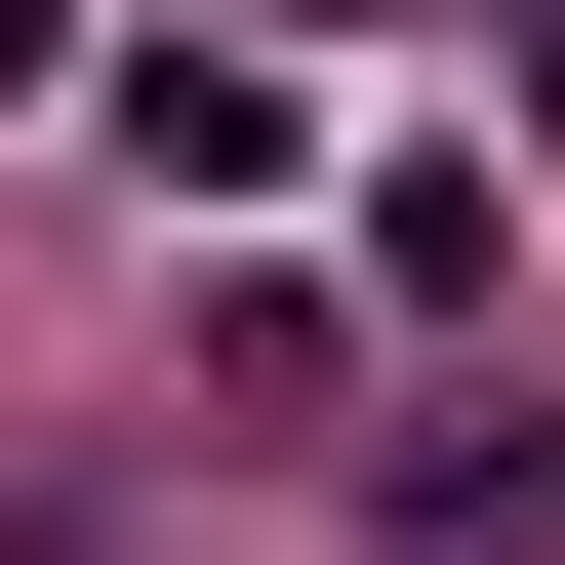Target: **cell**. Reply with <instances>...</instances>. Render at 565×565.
I'll use <instances>...</instances> for the list:
<instances>
[{
    "mask_svg": "<svg viewBox=\"0 0 565 565\" xmlns=\"http://www.w3.org/2000/svg\"><path fill=\"white\" fill-rule=\"evenodd\" d=\"M121 162L162 202H282V41H121Z\"/></svg>",
    "mask_w": 565,
    "mask_h": 565,
    "instance_id": "obj_1",
    "label": "cell"
},
{
    "mask_svg": "<svg viewBox=\"0 0 565 565\" xmlns=\"http://www.w3.org/2000/svg\"><path fill=\"white\" fill-rule=\"evenodd\" d=\"M525 162H565V41H525Z\"/></svg>",
    "mask_w": 565,
    "mask_h": 565,
    "instance_id": "obj_3",
    "label": "cell"
},
{
    "mask_svg": "<svg viewBox=\"0 0 565 565\" xmlns=\"http://www.w3.org/2000/svg\"><path fill=\"white\" fill-rule=\"evenodd\" d=\"M0 565H162V525H82V484H0Z\"/></svg>",
    "mask_w": 565,
    "mask_h": 565,
    "instance_id": "obj_2",
    "label": "cell"
}]
</instances>
